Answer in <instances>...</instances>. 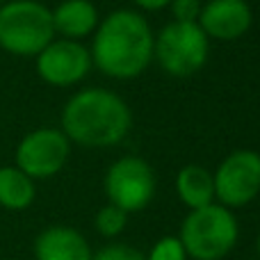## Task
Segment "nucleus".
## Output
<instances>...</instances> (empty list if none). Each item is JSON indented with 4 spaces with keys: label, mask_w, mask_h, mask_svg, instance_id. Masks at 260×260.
I'll use <instances>...</instances> for the list:
<instances>
[{
    "label": "nucleus",
    "mask_w": 260,
    "mask_h": 260,
    "mask_svg": "<svg viewBox=\"0 0 260 260\" xmlns=\"http://www.w3.org/2000/svg\"><path fill=\"white\" fill-rule=\"evenodd\" d=\"M37 197L35 180L18 167H0V206L7 210H25Z\"/></svg>",
    "instance_id": "obj_14"
},
{
    "label": "nucleus",
    "mask_w": 260,
    "mask_h": 260,
    "mask_svg": "<svg viewBox=\"0 0 260 260\" xmlns=\"http://www.w3.org/2000/svg\"><path fill=\"white\" fill-rule=\"evenodd\" d=\"M55 39L53 14L39 0L0 5V48L18 57H37Z\"/></svg>",
    "instance_id": "obj_4"
},
{
    "label": "nucleus",
    "mask_w": 260,
    "mask_h": 260,
    "mask_svg": "<svg viewBox=\"0 0 260 260\" xmlns=\"http://www.w3.org/2000/svg\"><path fill=\"white\" fill-rule=\"evenodd\" d=\"M133 3L137 5L139 9H144V12H160V9L169 7L171 0H133Z\"/></svg>",
    "instance_id": "obj_19"
},
{
    "label": "nucleus",
    "mask_w": 260,
    "mask_h": 260,
    "mask_svg": "<svg viewBox=\"0 0 260 260\" xmlns=\"http://www.w3.org/2000/svg\"><path fill=\"white\" fill-rule=\"evenodd\" d=\"M91 256L94 251L85 235L69 226H50L35 240L37 260H91Z\"/></svg>",
    "instance_id": "obj_11"
},
{
    "label": "nucleus",
    "mask_w": 260,
    "mask_h": 260,
    "mask_svg": "<svg viewBox=\"0 0 260 260\" xmlns=\"http://www.w3.org/2000/svg\"><path fill=\"white\" fill-rule=\"evenodd\" d=\"M215 201L229 210L244 208L260 194V153L251 148L231 151L212 171Z\"/></svg>",
    "instance_id": "obj_6"
},
{
    "label": "nucleus",
    "mask_w": 260,
    "mask_h": 260,
    "mask_svg": "<svg viewBox=\"0 0 260 260\" xmlns=\"http://www.w3.org/2000/svg\"><path fill=\"white\" fill-rule=\"evenodd\" d=\"M210 39L199 23L169 21L153 41V59L171 78H192L208 62Z\"/></svg>",
    "instance_id": "obj_5"
},
{
    "label": "nucleus",
    "mask_w": 260,
    "mask_h": 260,
    "mask_svg": "<svg viewBox=\"0 0 260 260\" xmlns=\"http://www.w3.org/2000/svg\"><path fill=\"white\" fill-rule=\"evenodd\" d=\"M133 128V110L117 91L87 87L73 94L62 110V133L85 148L121 144Z\"/></svg>",
    "instance_id": "obj_2"
},
{
    "label": "nucleus",
    "mask_w": 260,
    "mask_h": 260,
    "mask_svg": "<svg viewBox=\"0 0 260 260\" xmlns=\"http://www.w3.org/2000/svg\"><path fill=\"white\" fill-rule=\"evenodd\" d=\"M176 194L187 210L215 203V180L212 171L203 165H185L176 174Z\"/></svg>",
    "instance_id": "obj_13"
},
{
    "label": "nucleus",
    "mask_w": 260,
    "mask_h": 260,
    "mask_svg": "<svg viewBox=\"0 0 260 260\" xmlns=\"http://www.w3.org/2000/svg\"><path fill=\"white\" fill-rule=\"evenodd\" d=\"M199 27L208 39L235 41L253 25V12L247 0H203Z\"/></svg>",
    "instance_id": "obj_10"
},
{
    "label": "nucleus",
    "mask_w": 260,
    "mask_h": 260,
    "mask_svg": "<svg viewBox=\"0 0 260 260\" xmlns=\"http://www.w3.org/2000/svg\"><path fill=\"white\" fill-rule=\"evenodd\" d=\"M256 251H258V258H260V233H258V240H256Z\"/></svg>",
    "instance_id": "obj_20"
},
{
    "label": "nucleus",
    "mask_w": 260,
    "mask_h": 260,
    "mask_svg": "<svg viewBox=\"0 0 260 260\" xmlns=\"http://www.w3.org/2000/svg\"><path fill=\"white\" fill-rule=\"evenodd\" d=\"M91 260H144V253L137 251L135 247L123 242H114V244H105L103 249L91 256Z\"/></svg>",
    "instance_id": "obj_18"
},
{
    "label": "nucleus",
    "mask_w": 260,
    "mask_h": 260,
    "mask_svg": "<svg viewBox=\"0 0 260 260\" xmlns=\"http://www.w3.org/2000/svg\"><path fill=\"white\" fill-rule=\"evenodd\" d=\"M105 197L112 206L130 212H139L155 197V171L144 157L123 155L110 165L105 174Z\"/></svg>",
    "instance_id": "obj_7"
},
{
    "label": "nucleus",
    "mask_w": 260,
    "mask_h": 260,
    "mask_svg": "<svg viewBox=\"0 0 260 260\" xmlns=\"http://www.w3.org/2000/svg\"><path fill=\"white\" fill-rule=\"evenodd\" d=\"M71 142L62 128H37L21 139L16 148V167L32 180L50 178L67 167Z\"/></svg>",
    "instance_id": "obj_8"
},
{
    "label": "nucleus",
    "mask_w": 260,
    "mask_h": 260,
    "mask_svg": "<svg viewBox=\"0 0 260 260\" xmlns=\"http://www.w3.org/2000/svg\"><path fill=\"white\" fill-rule=\"evenodd\" d=\"M144 260H187V253H185L178 235H165L153 244Z\"/></svg>",
    "instance_id": "obj_16"
},
{
    "label": "nucleus",
    "mask_w": 260,
    "mask_h": 260,
    "mask_svg": "<svg viewBox=\"0 0 260 260\" xmlns=\"http://www.w3.org/2000/svg\"><path fill=\"white\" fill-rule=\"evenodd\" d=\"M3 3H5V0H0V5H3Z\"/></svg>",
    "instance_id": "obj_21"
},
{
    "label": "nucleus",
    "mask_w": 260,
    "mask_h": 260,
    "mask_svg": "<svg viewBox=\"0 0 260 260\" xmlns=\"http://www.w3.org/2000/svg\"><path fill=\"white\" fill-rule=\"evenodd\" d=\"M178 240L192 260H224L240 240L235 212L221 203L189 210L180 224Z\"/></svg>",
    "instance_id": "obj_3"
},
{
    "label": "nucleus",
    "mask_w": 260,
    "mask_h": 260,
    "mask_svg": "<svg viewBox=\"0 0 260 260\" xmlns=\"http://www.w3.org/2000/svg\"><path fill=\"white\" fill-rule=\"evenodd\" d=\"M151 23L137 9H114L91 35V64L114 80H135L153 62Z\"/></svg>",
    "instance_id": "obj_1"
},
{
    "label": "nucleus",
    "mask_w": 260,
    "mask_h": 260,
    "mask_svg": "<svg viewBox=\"0 0 260 260\" xmlns=\"http://www.w3.org/2000/svg\"><path fill=\"white\" fill-rule=\"evenodd\" d=\"M203 0H171L169 3V12H171V21L178 23H197L199 14H201Z\"/></svg>",
    "instance_id": "obj_17"
},
{
    "label": "nucleus",
    "mask_w": 260,
    "mask_h": 260,
    "mask_svg": "<svg viewBox=\"0 0 260 260\" xmlns=\"http://www.w3.org/2000/svg\"><path fill=\"white\" fill-rule=\"evenodd\" d=\"M94 226L103 238H108V240L119 238L128 226V212L121 210V208H117V206H112V203H108V206H103L99 212H96Z\"/></svg>",
    "instance_id": "obj_15"
},
{
    "label": "nucleus",
    "mask_w": 260,
    "mask_h": 260,
    "mask_svg": "<svg viewBox=\"0 0 260 260\" xmlns=\"http://www.w3.org/2000/svg\"><path fill=\"white\" fill-rule=\"evenodd\" d=\"M258 260H260V258H258Z\"/></svg>",
    "instance_id": "obj_22"
},
{
    "label": "nucleus",
    "mask_w": 260,
    "mask_h": 260,
    "mask_svg": "<svg viewBox=\"0 0 260 260\" xmlns=\"http://www.w3.org/2000/svg\"><path fill=\"white\" fill-rule=\"evenodd\" d=\"M91 53L82 41L53 39L37 55V73L53 87H73L91 71Z\"/></svg>",
    "instance_id": "obj_9"
},
{
    "label": "nucleus",
    "mask_w": 260,
    "mask_h": 260,
    "mask_svg": "<svg viewBox=\"0 0 260 260\" xmlns=\"http://www.w3.org/2000/svg\"><path fill=\"white\" fill-rule=\"evenodd\" d=\"M53 14V27L59 39L82 41L85 37H91L99 27L101 14L91 0H62Z\"/></svg>",
    "instance_id": "obj_12"
}]
</instances>
